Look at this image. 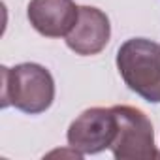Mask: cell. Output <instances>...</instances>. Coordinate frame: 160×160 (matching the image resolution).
Instances as JSON below:
<instances>
[{"mask_svg":"<svg viewBox=\"0 0 160 160\" xmlns=\"http://www.w3.org/2000/svg\"><path fill=\"white\" fill-rule=\"evenodd\" d=\"M115 62L132 92L149 104H160V43L130 38L119 47Z\"/></svg>","mask_w":160,"mask_h":160,"instance_id":"obj_2","label":"cell"},{"mask_svg":"<svg viewBox=\"0 0 160 160\" xmlns=\"http://www.w3.org/2000/svg\"><path fill=\"white\" fill-rule=\"evenodd\" d=\"M111 38L109 17L94 6H79V17L66 36V45L81 57L98 55Z\"/></svg>","mask_w":160,"mask_h":160,"instance_id":"obj_5","label":"cell"},{"mask_svg":"<svg viewBox=\"0 0 160 160\" xmlns=\"http://www.w3.org/2000/svg\"><path fill=\"white\" fill-rule=\"evenodd\" d=\"M117 136L113 108H89L72 121L66 132L68 147L85 154H96L111 147Z\"/></svg>","mask_w":160,"mask_h":160,"instance_id":"obj_4","label":"cell"},{"mask_svg":"<svg viewBox=\"0 0 160 160\" xmlns=\"http://www.w3.org/2000/svg\"><path fill=\"white\" fill-rule=\"evenodd\" d=\"M27 17L32 28L45 38H66L79 17L73 0H30Z\"/></svg>","mask_w":160,"mask_h":160,"instance_id":"obj_6","label":"cell"},{"mask_svg":"<svg viewBox=\"0 0 160 160\" xmlns=\"http://www.w3.org/2000/svg\"><path fill=\"white\" fill-rule=\"evenodd\" d=\"M117 136L109 147L117 160H152L160 152L154 145V128L149 117L132 106H113Z\"/></svg>","mask_w":160,"mask_h":160,"instance_id":"obj_3","label":"cell"},{"mask_svg":"<svg viewBox=\"0 0 160 160\" xmlns=\"http://www.w3.org/2000/svg\"><path fill=\"white\" fill-rule=\"evenodd\" d=\"M2 108L13 106L23 113L40 115L53 106L55 79L51 72L36 62H23L13 68L2 66Z\"/></svg>","mask_w":160,"mask_h":160,"instance_id":"obj_1","label":"cell"}]
</instances>
